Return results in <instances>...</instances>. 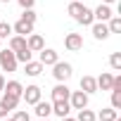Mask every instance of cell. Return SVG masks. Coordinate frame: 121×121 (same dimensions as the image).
<instances>
[{
	"label": "cell",
	"mask_w": 121,
	"mask_h": 121,
	"mask_svg": "<svg viewBox=\"0 0 121 121\" xmlns=\"http://www.w3.org/2000/svg\"><path fill=\"white\" fill-rule=\"evenodd\" d=\"M109 67L114 71H121V52H112L109 55Z\"/></svg>",
	"instance_id": "obj_24"
},
{
	"label": "cell",
	"mask_w": 121,
	"mask_h": 121,
	"mask_svg": "<svg viewBox=\"0 0 121 121\" xmlns=\"http://www.w3.org/2000/svg\"><path fill=\"white\" fill-rule=\"evenodd\" d=\"M81 3H83V0H81Z\"/></svg>",
	"instance_id": "obj_39"
},
{
	"label": "cell",
	"mask_w": 121,
	"mask_h": 121,
	"mask_svg": "<svg viewBox=\"0 0 121 121\" xmlns=\"http://www.w3.org/2000/svg\"><path fill=\"white\" fill-rule=\"evenodd\" d=\"M43 69H45V67H43L40 62H33V59L24 64V74H26V76H33V78H36V76H40V74H43Z\"/></svg>",
	"instance_id": "obj_18"
},
{
	"label": "cell",
	"mask_w": 121,
	"mask_h": 121,
	"mask_svg": "<svg viewBox=\"0 0 121 121\" xmlns=\"http://www.w3.org/2000/svg\"><path fill=\"white\" fill-rule=\"evenodd\" d=\"M88 97H90V95H86L83 90H74V93L69 95L71 109H83V107H88Z\"/></svg>",
	"instance_id": "obj_7"
},
{
	"label": "cell",
	"mask_w": 121,
	"mask_h": 121,
	"mask_svg": "<svg viewBox=\"0 0 121 121\" xmlns=\"http://www.w3.org/2000/svg\"><path fill=\"white\" fill-rule=\"evenodd\" d=\"M102 3H104V5H112V3H114V0H102Z\"/></svg>",
	"instance_id": "obj_34"
},
{
	"label": "cell",
	"mask_w": 121,
	"mask_h": 121,
	"mask_svg": "<svg viewBox=\"0 0 121 121\" xmlns=\"http://www.w3.org/2000/svg\"><path fill=\"white\" fill-rule=\"evenodd\" d=\"M112 107L121 109V90H112Z\"/></svg>",
	"instance_id": "obj_26"
},
{
	"label": "cell",
	"mask_w": 121,
	"mask_h": 121,
	"mask_svg": "<svg viewBox=\"0 0 121 121\" xmlns=\"http://www.w3.org/2000/svg\"><path fill=\"white\" fill-rule=\"evenodd\" d=\"M33 107H36L33 112H36V116H38V119H48V116L52 114V102H43V100H38Z\"/></svg>",
	"instance_id": "obj_14"
},
{
	"label": "cell",
	"mask_w": 121,
	"mask_h": 121,
	"mask_svg": "<svg viewBox=\"0 0 121 121\" xmlns=\"http://www.w3.org/2000/svg\"><path fill=\"white\" fill-rule=\"evenodd\" d=\"M93 17H95V22H109V17H114V12H112V7H109V5L100 3V5L93 10Z\"/></svg>",
	"instance_id": "obj_12"
},
{
	"label": "cell",
	"mask_w": 121,
	"mask_h": 121,
	"mask_svg": "<svg viewBox=\"0 0 121 121\" xmlns=\"http://www.w3.org/2000/svg\"><path fill=\"white\" fill-rule=\"evenodd\" d=\"M52 114L55 116H69L71 114V104H69V100H55L52 102Z\"/></svg>",
	"instance_id": "obj_11"
},
{
	"label": "cell",
	"mask_w": 121,
	"mask_h": 121,
	"mask_svg": "<svg viewBox=\"0 0 121 121\" xmlns=\"http://www.w3.org/2000/svg\"><path fill=\"white\" fill-rule=\"evenodd\" d=\"M90 31H93V38H95V40H107V38L112 36L107 22H93V24H90Z\"/></svg>",
	"instance_id": "obj_4"
},
{
	"label": "cell",
	"mask_w": 121,
	"mask_h": 121,
	"mask_svg": "<svg viewBox=\"0 0 121 121\" xmlns=\"http://www.w3.org/2000/svg\"><path fill=\"white\" fill-rule=\"evenodd\" d=\"M62 121H76V119H71V116H62Z\"/></svg>",
	"instance_id": "obj_33"
},
{
	"label": "cell",
	"mask_w": 121,
	"mask_h": 121,
	"mask_svg": "<svg viewBox=\"0 0 121 121\" xmlns=\"http://www.w3.org/2000/svg\"><path fill=\"white\" fill-rule=\"evenodd\" d=\"M7 36H12V24L0 22V38H7Z\"/></svg>",
	"instance_id": "obj_25"
},
{
	"label": "cell",
	"mask_w": 121,
	"mask_h": 121,
	"mask_svg": "<svg viewBox=\"0 0 121 121\" xmlns=\"http://www.w3.org/2000/svg\"><path fill=\"white\" fill-rule=\"evenodd\" d=\"M71 74H74V69H71L69 62H59V59H57V62L52 64V76H55L59 83H67V81L71 78Z\"/></svg>",
	"instance_id": "obj_2"
},
{
	"label": "cell",
	"mask_w": 121,
	"mask_h": 121,
	"mask_svg": "<svg viewBox=\"0 0 121 121\" xmlns=\"http://www.w3.org/2000/svg\"><path fill=\"white\" fill-rule=\"evenodd\" d=\"M22 19H26V22H31V24H36V19H38V14L33 12V7L31 10H24V14H22Z\"/></svg>",
	"instance_id": "obj_27"
},
{
	"label": "cell",
	"mask_w": 121,
	"mask_h": 121,
	"mask_svg": "<svg viewBox=\"0 0 121 121\" xmlns=\"http://www.w3.org/2000/svg\"><path fill=\"white\" fill-rule=\"evenodd\" d=\"M26 48H29L31 52H40V50L45 48L43 36H40V33H29V36H26Z\"/></svg>",
	"instance_id": "obj_8"
},
{
	"label": "cell",
	"mask_w": 121,
	"mask_h": 121,
	"mask_svg": "<svg viewBox=\"0 0 121 121\" xmlns=\"http://www.w3.org/2000/svg\"><path fill=\"white\" fill-rule=\"evenodd\" d=\"M40 97H43V90H40L38 86H26L24 93H22V100H24L26 104H36Z\"/></svg>",
	"instance_id": "obj_5"
},
{
	"label": "cell",
	"mask_w": 121,
	"mask_h": 121,
	"mask_svg": "<svg viewBox=\"0 0 121 121\" xmlns=\"http://www.w3.org/2000/svg\"><path fill=\"white\" fill-rule=\"evenodd\" d=\"M81 90H83L86 95L97 93V81H95V76H83V78H81Z\"/></svg>",
	"instance_id": "obj_16"
},
{
	"label": "cell",
	"mask_w": 121,
	"mask_h": 121,
	"mask_svg": "<svg viewBox=\"0 0 121 121\" xmlns=\"http://www.w3.org/2000/svg\"><path fill=\"white\" fill-rule=\"evenodd\" d=\"M12 119H14V121H31V116H29V112H24V109H22V112H17V114H14Z\"/></svg>",
	"instance_id": "obj_29"
},
{
	"label": "cell",
	"mask_w": 121,
	"mask_h": 121,
	"mask_svg": "<svg viewBox=\"0 0 121 121\" xmlns=\"http://www.w3.org/2000/svg\"><path fill=\"white\" fill-rule=\"evenodd\" d=\"M95 116H97L100 121H114V119L119 116V112H116L114 107H107V109H102V112H100V114H95Z\"/></svg>",
	"instance_id": "obj_20"
},
{
	"label": "cell",
	"mask_w": 121,
	"mask_h": 121,
	"mask_svg": "<svg viewBox=\"0 0 121 121\" xmlns=\"http://www.w3.org/2000/svg\"><path fill=\"white\" fill-rule=\"evenodd\" d=\"M57 59H59L57 50H52V48H43V50H40V59H38V62H40L43 67H52Z\"/></svg>",
	"instance_id": "obj_10"
},
{
	"label": "cell",
	"mask_w": 121,
	"mask_h": 121,
	"mask_svg": "<svg viewBox=\"0 0 121 121\" xmlns=\"http://www.w3.org/2000/svg\"><path fill=\"white\" fill-rule=\"evenodd\" d=\"M17 67H19V62H17V57H14V52L7 48V50H0V69L3 71H17Z\"/></svg>",
	"instance_id": "obj_3"
},
{
	"label": "cell",
	"mask_w": 121,
	"mask_h": 121,
	"mask_svg": "<svg viewBox=\"0 0 121 121\" xmlns=\"http://www.w3.org/2000/svg\"><path fill=\"white\" fill-rule=\"evenodd\" d=\"M17 3H19V7H22V10H31L36 0H17Z\"/></svg>",
	"instance_id": "obj_30"
},
{
	"label": "cell",
	"mask_w": 121,
	"mask_h": 121,
	"mask_svg": "<svg viewBox=\"0 0 121 121\" xmlns=\"http://www.w3.org/2000/svg\"><path fill=\"white\" fill-rule=\"evenodd\" d=\"M107 26H109V33H121V17H109Z\"/></svg>",
	"instance_id": "obj_23"
},
{
	"label": "cell",
	"mask_w": 121,
	"mask_h": 121,
	"mask_svg": "<svg viewBox=\"0 0 121 121\" xmlns=\"http://www.w3.org/2000/svg\"><path fill=\"white\" fill-rule=\"evenodd\" d=\"M69 95H71V90L67 88V83H57L52 88V102L55 100H69Z\"/></svg>",
	"instance_id": "obj_17"
},
{
	"label": "cell",
	"mask_w": 121,
	"mask_h": 121,
	"mask_svg": "<svg viewBox=\"0 0 121 121\" xmlns=\"http://www.w3.org/2000/svg\"><path fill=\"white\" fill-rule=\"evenodd\" d=\"M3 121H14V119H12V116H5V119H3Z\"/></svg>",
	"instance_id": "obj_35"
},
{
	"label": "cell",
	"mask_w": 121,
	"mask_h": 121,
	"mask_svg": "<svg viewBox=\"0 0 121 121\" xmlns=\"http://www.w3.org/2000/svg\"><path fill=\"white\" fill-rule=\"evenodd\" d=\"M67 12L71 14V19H74V22H78V24H83V26H90V24L95 22L93 10H90V7H86L81 0H71V3L67 5Z\"/></svg>",
	"instance_id": "obj_1"
},
{
	"label": "cell",
	"mask_w": 121,
	"mask_h": 121,
	"mask_svg": "<svg viewBox=\"0 0 121 121\" xmlns=\"http://www.w3.org/2000/svg\"><path fill=\"white\" fill-rule=\"evenodd\" d=\"M10 112H12V109H10V107H7V104L3 102V100H0V119H5V116H7Z\"/></svg>",
	"instance_id": "obj_31"
},
{
	"label": "cell",
	"mask_w": 121,
	"mask_h": 121,
	"mask_svg": "<svg viewBox=\"0 0 121 121\" xmlns=\"http://www.w3.org/2000/svg\"><path fill=\"white\" fill-rule=\"evenodd\" d=\"M12 31H14L17 36H29V33H33V24L26 22V19H19V22L12 26Z\"/></svg>",
	"instance_id": "obj_15"
},
{
	"label": "cell",
	"mask_w": 121,
	"mask_h": 121,
	"mask_svg": "<svg viewBox=\"0 0 121 121\" xmlns=\"http://www.w3.org/2000/svg\"><path fill=\"white\" fill-rule=\"evenodd\" d=\"M26 48V36H10V50L12 52H19V50H24Z\"/></svg>",
	"instance_id": "obj_19"
},
{
	"label": "cell",
	"mask_w": 121,
	"mask_h": 121,
	"mask_svg": "<svg viewBox=\"0 0 121 121\" xmlns=\"http://www.w3.org/2000/svg\"><path fill=\"white\" fill-rule=\"evenodd\" d=\"M0 3H10V0H0Z\"/></svg>",
	"instance_id": "obj_38"
},
{
	"label": "cell",
	"mask_w": 121,
	"mask_h": 121,
	"mask_svg": "<svg viewBox=\"0 0 121 121\" xmlns=\"http://www.w3.org/2000/svg\"><path fill=\"white\" fill-rule=\"evenodd\" d=\"M97 90H112V83H114V74H109V71H102L97 78Z\"/></svg>",
	"instance_id": "obj_13"
},
{
	"label": "cell",
	"mask_w": 121,
	"mask_h": 121,
	"mask_svg": "<svg viewBox=\"0 0 121 121\" xmlns=\"http://www.w3.org/2000/svg\"><path fill=\"white\" fill-rule=\"evenodd\" d=\"M14 57H17V62H22V64H26V62H31V59H33V52H31L29 48H24V50H19V52H14Z\"/></svg>",
	"instance_id": "obj_22"
},
{
	"label": "cell",
	"mask_w": 121,
	"mask_h": 121,
	"mask_svg": "<svg viewBox=\"0 0 121 121\" xmlns=\"http://www.w3.org/2000/svg\"><path fill=\"white\" fill-rule=\"evenodd\" d=\"M38 121H50V119H38Z\"/></svg>",
	"instance_id": "obj_37"
},
{
	"label": "cell",
	"mask_w": 121,
	"mask_h": 121,
	"mask_svg": "<svg viewBox=\"0 0 121 121\" xmlns=\"http://www.w3.org/2000/svg\"><path fill=\"white\" fill-rule=\"evenodd\" d=\"M3 102H5L10 109H17V104H19V100H17V97H10V95H3Z\"/></svg>",
	"instance_id": "obj_28"
},
{
	"label": "cell",
	"mask_w": 121,
	"mask_h": 121,
	"mask_svg": "<svg viewBox=\"0 0 121 121\" xmlns=\"http://www.w3.org/2000/svg\"><path fill=\"white\" fill-rule=\"evenodd\" d=\"M3 93H5V95H10V97H17V100H22L24 86H22L19 81H5V88H3Z\"/></svg>",
	"instance_id": "obj_9"
},
{
	"label": "cell",
	"mask_w": 121,
	"mask_h": 121,
	"mask_svg": "<svg viewBox=\"0 0 121 121\" xmlns=\"http://www.w3.org/2000/svg\"><path fill=\"white\" fill-rule=\"evenodd\" d=\"M64 48H67L69 52H78V50L83 48V36H81V33H67Z\"/></svg>",
	"instance_id": "obj_6"
},
{
	"label": "cell",
	"mask_w": 121,
	"mask_h": 121,
	"mask_svg": "<svg viewBox=\"0 0 121 121\" xmlns=\"http://www.w3.org/2000/svg\"><path fill=\"white\" fill-rule=\"evenodd\" d=\"M0 50H3V38H0Z\"/></svg>",
	"instance_id": "obj_36"
},
{
	"label": "cell",
	"mask_w": 121,
	"mask_h": 121,
	"mask_svg": "<svg viewBox=\"0 0 121 121\" xmlns=\"http://www.w3.org/2000/svg\"><path fill=\"white\" fill-rule=\"evenodd\" d=\"M3 88H5V76L0 74V93H3Z\"/></svg>",
	"instance_id": "obj_32"
},
{
	"label": "cell",
	"mask_w": 121,
	"mask_h": 121,
	"mask_svg": "<svg viewBox=\"0 0 121 121\" xmlns=\"http://www.w3.org/2000/svg\"><path fill=\"white\" fill-rule=\"evenodd\" d=\"M76 121H97V116H95V112H90L88 107H83V109H78Z\"/></svg>",
	"instance_id": "obj_21"
}]
</instances>
